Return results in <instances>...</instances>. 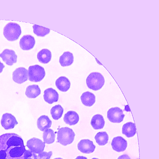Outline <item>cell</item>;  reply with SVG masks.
I'll list each match as a JSON object with an SVG mask.
<instances>
[{
	"label": "cell",
	"mask_w": 159,
	"mask_h": 159,
	"mask_svg": "<svg viewBox=\"0 0 159 159\" xmlns=\"http://www.w3.org/2000/svg\"><path fill=\"white\" fill-rule=\"evenodd\" d=\"M24 141L20 135L8 133L0 136V159H25Z\"/></svg>",
	"instance_id": "6da1fadb"
},
{
	"label": "cell",
	"mask_w": 159,
	"mask_h": 159,
	"mask_svg": "<svg viewBox=\"0 0 159 159\" xmlns=\"http://www.w3.org/2000/svg\"><path fill=\"white\" fill-rule=\"evenodd\" d=\"M86 83L88 87L94 91L100 89L105 83V79L100 73L93 72L91 73L87 77Z\"/></svg>",
	"instance_id": "7a4b0ae2"
},
{
	"label": "cell",
	"mask_w": 159,
	"mask_h": 159,
	"mask_svg": "<svg viewBox=\"0 0 159 159\" xmlns=\"http://www.w3.org/2000/svg\"><path fill=\"white\" fill-rule=\"evenodd\" d=\"M75 134L73 130L67 127L60 128L57 132V142L66 146L74 140Z\"/></svg>",
	"instance_id": "3957f363"
},
{
	"label": "cell",
	"mask_w": 159,
	"mask_h": 159,
	"mask_svg": "<svg viewBox=\"0 0 159 159\" xmlns=\"http://www.w3.org/2000/svg\"><path fill=\"white\" fill-rule=\"evenodd\" d=\"M21 33L20 26L14 22H10L7 24L3 29V35L5 38L9 41L17 40Z\"/></svg>",
	"instance_id": "277c9868"
},
{
	"label": "cell",
	"mask_w": 159,
	"mask_h": 159,
	"mask_svg": "<svg viewBox=\"0 0 159 159\" xmlns=\"http://www.w3.org/2000/svg\"><path fill=\"white\" fill-rule=\"evenodd\" d=\"M45 72L44 68L37 65L30 66L28 68L29 80L32 82L40 81L44 78Z\"/></svg>",
	"instance_id": "5b68a950"
},
{
	"label": "cell",
	"mask_w": 159,
	"mask_h": 159,
	"mask_svg": "<svg viewBox=\"0 0 159 159\" xmlns=\"http://www.w3.org/2000/svg\"><path fill=\"white\" fill-rule=\"evenodd\" d=\"M125 116L122 110L117 107L111 108L107 112V118L110 121L114 123L121 122Z\"/></svg>",
	"instance_id": "8992f818"
},
{
	"label": "cell",
	"mask_w": 159,
	"mask_h": 159,
	"mask_svg": "<svg viewBox=\"0 0 159 159\" xmlns=\"http://www.w3.org/2000/svg\"><path fill=\"white\" fill-rule=\"evenodd\" d=\"M45 146V143L42 140L35 138L28 140L26 145L29 150L36 154H39L43 152Z\"/></svg>",
	"instance_id": "52a82bcc"
},
{
	"label": "cell",
	"mask_w": 159,
	"mask_h": 159,
	"mask_svg": "<svg viewBox=\"0 0 159 159\" xmlns=\"http://www.w3.org/2000/svg\"><path fill=\"white\" fill-rule=\"evenodd\" d=\"M28 79V70L25 68H18L13 73V80L17 84H21L27 81Z\"/></svg>",
	"instance_id": "ba28073f"
},
{
	"label": "cell",
	"mask_w": 159,
	"mask_h": 159,
	"mask_svg": "<svg viewBox=\"0 0 159 159\" xmlns=\"http://www.w3.org/2000/svg\"><path fill=\"white\" fill-rule=\"evenodd\" d=\"M15 117L9 113L3 114L1 120V124L2 127L6 130L13 129L18 124Z\"/></svg>",
	"instance_id": "9c48e42d"
},
{
	"label": "cell",
	"mask_w": 159,
	"mask_h": 159,
	"mask_svg": "<svg viewBox=\"0 0 159 159\" xmlns=\"http://www.w3.org/2000/svg\"><path fill=\"white\" fill-rule=\"evenodd\" d=\"M78 149L83 153H91L95 150L96 146L93 141L89 139L81 140L78 144Z\"/></svg>",
	"instance_id": "30bf717a"
},
{
	"label": "cell",
	"mask_w": 159,
	"mask_h": 159,
	"mask_svg": "<svg viewBox=\"0 0 159 159\" xmlns=\"http://www.w3.org/2000/svg\"><path fill=\"white\" fill-rule=\"evenodd\" d=\"M0 57L7 65L12 66L16 62L17 57L13 50L5 49L0 54Z\"/></svg>",
	"instance_id": "8fae6325"
},
{
	"label": "cell",
	"mask_w": 159,
	"mask_h": 159,
	"mask_svg": "<svg viewBox=\"0 0 159 159\" xmlns=\"http://www.w3.org/2000/svg\"><path fill=\"white\" fill-rule=\"evenodd\" d=\"M111 145L113 150L118 152H120L126 149L127 143V141L122 137L117 136L113 138Z\"/></svg>",
	"instance_id": "7c38bea8"
},
{
	"label": "cell",
	"mask_w": 159,
	"mask_h": 159,
	"mask_svg": "<svg viewBox=\"0 0 159 159\" xmlns=\"http://www.w3.org/2000/svg\"><path fill=\"white\" fill-rule=\"evenodd\" d=\"M35 44L34 38L30 35L23 36L20 39L19 44L23 50H28L32 49Z\"/></svg>",
	"instance_id": "4fadbf2b"
},
{
	"label": "cell",
	"mask_w": 159,
	"mask_h": 159,
	"mask_svg": "<svg viewBox=\"0 0 159 159\" xmlns=\"http://www.w3.org/2000/svg\"><path fill=\"white\" fill-rule=\"evenodd\" d=\"M43 98L46 102L51 104L58 101L59 94L55 90L52 88H49L44 91Z\"/></svg>",
	"instance_id": "5bb4252c"
},
{
	"label": "cell",
	"mask_w": 159,
	"mask_h": 159,
	"mask_svg": "<svg viewBox=\"0 0 159 159\" xmlns=\"http://www.w3.org/2000/svg\"><path fill=\"white\" fill-rule=\"evenodd\" d=\"M52 123L51 120L47 116L42 115L37 120V126L40 130L43 131L51 127Z\"/></svg>",
	"instance_id": "9a60e30c"
},
{
	"label": "cell",
	"mask_w": 159,
	"mask_h": 159,
	"mask_svg": "<svg viewBox=\"0 0 159 159\" xmlns=\"http://www.w3.org/2000/svg\"><path fill=\"white\" fill-rule=\"evenodd\" d=\"M79 119V116L76 112L69 111L64 115L63 120L66 124L72 125L76 124Z\"/></svg>",
	"instance_id": "2e32d148"
},
{
	"label": "cell",
	"mask_w": 159,
	"mask_h": 159,
	"mask_svg": "<svg viewBox=\"0 0 159 159\" xmlns=\"http://www.w3.org/2000/svg\"><path fill=\"white\" fill-rule=\"evenodd\" d=\"M55 85L59 90L65 92L70 88V83L66 77L65 76H61L56 80Z\"/></svg>",
	"instance_id": "e0dca14e"
},
{
	"label": "cell",
	"mask_w": 159,
	"mask_h": 159,
	"mask_svg": "<svg viewBox=\"0 0 159 159\" xmlns=\"http://www.w3.org/2000/svg\"><path fill=\"white\" fill-rule=\"evenodd\" d=\"M82 103L88 107L92 106L95 102V96L89 92L87 91L83 93L80 97Z\"/></svg>",
	"instance_id": "ac0fdd59"
},
{
	"label": "cell",
	"mask_w": 159,
	"mask_h": 159,
	"mask_svg": "<svg viewBox=\"0 0 159 159\" xmlns=\"http://www.w3.org/2000/svg\"><path fill=\"white\" fill-rule=\"evenodd\" d=\"M122 133L128 138L133 137L136 133L135 125L132 122L124 124L122 128Z\"/></svg>",
	"instance_id": "d6986e66"
},
{
	"label": "cell",
	"mask_w": 159,
	"mask_h": 159,
	"mask_svg": "<svg viewBox=\"0 0 159 159\" xmlns=\"http://www.w3.org/2000/svg\"><path fill=\"white\" fill-rule=\"evenodd\" d=\"M105 121L103 116L99 114L94 115L92 118L91 124L95 129H102L105 125Z\"/></svg>",
	"instance_id": "ffe728a7"
},
{
	"label": "cell",
	"mask_w": 159,
	"mask_h": 159,
	"mask_svg": "<svg viewBox=\"0 0 159 159\" xmlns=\"http://www.w3.org/2000/svg\"><path fill=\"white\" fill-rule=\"evenodd\" d=\"M59 62L63 67L70 65L74 61V57L72 53L69 52H64L59 58Z\"/></svg>",
	"instance_id": "44dd1931"
},
{
	"label": "cell",
	"mask_w": 159,
	"mask_h": 159,
	"mask_svg": "<svg viewBox=\"0 0 159 159\" xmlns=\"http://www.w3.org/2000/svg\"><path fill=\"white\" fill-rule=\"evenodd\" d=\"M51 52L47 49L41 50L37 55V57L39 61L43 64H46L49 62L51 60Z\"/></svg>",
	"instance_id": "7402d4cb"
},
{
	"label": "cell",
	"mask_w": 159,
	"mask_h": 159,
	"mask_svg": "<svg viewBox=\"0 0 159 159\" xmlns=\"http://www.w3.org/2000/svg\"><path fill=\"white\" fill-rule=\"evenodd\" d=\"M41 93L39 86L35 84L30 85L26 88L25 94L29 98H35Z\"/></svg>",
	"instance_id": "603a6c76"
},
{
	"label": "cell",
	"mask_w": 159,
	"mask_h": 159,
	"mask_svg": "<svg viewBox=\"0 0 159 159\" xmlns=\"http://www.w3.org/2000/svg\"><path fill=\"white\" fill-rule=\"evenodd\" d=\"M55 133L53 130L50 129H48L43 131V142L47 144L53 143L55 139Z\"/></svg>",
	"instance_id": "cb8c5ba5"
},
{
	"label": "cell",
	"mask_w": 159,
	"mask_h": 159,
	"mask_svg": "<svg viewBox=\"0 0 159 159\" xmlns=\"http://www.w3.org/2000/svg\"><path fill=\"white\" fill-rule=\"evenodd\" d=\"M94 138L98 145L103 146L107 143L109 136L106 132H100L96 134Z\"/></svg>",
	"instance_id": "d4e9b609"
},
{
	"label": "cell",
	"mask_w": 159,
	"mask_h": 159,
	"mask_svg": "<svg viewBox=\"0 0 159 159\" xmlns=\"http://www.w3.org/2000/svg\"><path fill=\"white\" fill-rule=\"evenodd\" d=\"M63 108L60 105H55L52 107L50 113L53 119L58 120L61 118L63 112Z\"/></svg>",
	"instance_id": "484cf974"
},
{
	"label": "cell",
	"mask_w": 159,
	"mask_h": 159,
	"mask_svg": "<svg viewBox=\"0 0 159 159\" xmlns=\"http://www.w3.org/2000/svg\"><path fill=\"white\" fill-rule=\"evenodd\" d=\"M34 33L37 36L44 37L49 33L50 29L36 25L33 26Z\"/></svg>",
	"instance_id": "4316f807"
},
{
	"label": "cell",
	"mask_w": 159,
	"mask_h": 159,
	"mask_svg": "<svg viewBox=\"0 0 159 159\" xmlns=\"http://www.w3.org/2000/svg\"><path fill=\"white\" fill-rule=\"evenodd\" d=\"M25 159H38L36 154L30 150H25L24 153Z\"/></svg>",
	"instance_id": "83f0119b"
},
{
	"label": "cell",
	"mask_w": 159,
	"mask_h": 159,
	"mask_svg": "<svg viewBox=\"0 0 159 159\" xmlns=\"http://www.w3.org/2000/svg\"><path fill=\"white\" fill-rule=\"evenodd\" d=\"M52 154V152L50 151L48 152H43L39 154L37 156L38 159H50Z\"/></svg>",
	"instance_id": "f1b7e54d"
},
{
	"label": "cell",
	"mask_w": 159,
	"mask_h": 159,
	"mask_svg": "<svg viewBox=\"0 0 159 159\" xmlns=\"http://www.w3.org/2000/svg\"><path fill=\"white\" fill-rule=\"evenodd\" d=\"M117 159H131L129 156L127 154L122 155L118 157Z\"/></svg>",
	"instance_id": "f546056e"
},
{
	"label": "cell",
	"mask_w": 159,
	"mask_h": 159,
	"mask_svg": "<svg viewBox=\"0 0 159 159\" xmlns=\"http://www.w3.org/2000/svg\"><path fill=\"white\" fill-rule=\"evenodd\" d=\"M4 67V65L0 61V73L2 72L3 69Z\"/></svg>",
	"instance_id": "4dcf8cb0"
},
{
	"label": "cell",
	"mask_w": 159,
	"mask_h": 159,
	"mask_svg": "<svg viewBox=\"0 0 159 159\" xmlns=\"http://www.w3.org/2000/svg\"><path fill=\"white\" fill-rule=\"evenodd\" d=\"M75 159H87V158L83 156H78Z\"/></svg>",
	"instance_id": "1f68e13d"
},
{
	"label": "cell",
	"mask_w": 159,
	"mask_h": 159,
	"mask_svg": "<svg viewBox=\"0 0 159 159\" xmlns=\"http://www.w3.org/2000/svg\"><path fill=\"white\" fill-rule=\"evenodd\" d=\"M54 159H63L62 158H60V157H59V158H55Z\"/></svg>",
	"instance_id": "d6a6232c"
},
{
	"label": "cell",
	"mask_w": 159,
	"mask_h": 159,
	"mask_svg": "<svg viewBox=\"0 0 159 159\" xmlns=\"http://www.w3.org/2000/svg\"><path fill=\"white\" fill-rule=\"evenodd\" d=\"M91 159H98V158H93Z\"/></svg>",
	"instance_id": "836d02e7"
},
{
	"label": "cell",
	"mask_w": 159,
	"mask_h": 159,
	"mask_svg": "<svg viewBox=\"0 0 159 159\" xmlns=\"http://www.w3.org/2000/svg\"><path fill=\"white\" fill-rule=\"evenodd\" d=\"M136 159H139L138 158Z\"/></svg>",
	"instance_id": "e575fe53"
}]
</instances>
